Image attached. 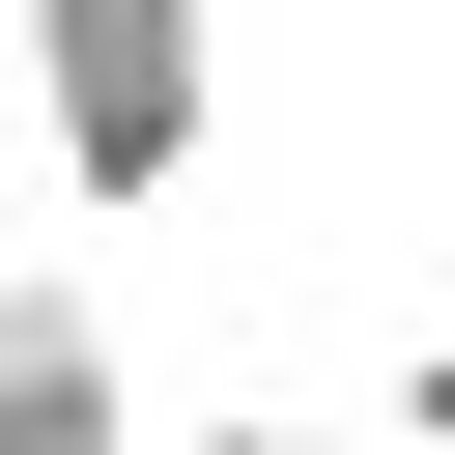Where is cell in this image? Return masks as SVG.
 I'll return each instance as SVG.
<instances>
[{"instance_id": "2", "label": "cell", "mask_w": 455, "mask_h": 455, "mask_svg": "<svg viewBox=\"0 0 455 455\" xmlns=\"http://www.w3.org/2000/svg\"><path fill=\"white\" fill-rule=\"evenodd\" d=\"M0 455H171L142 370H114V284H85V256H0Z\"/></svg>"}, {"instance_id": "3", "label": "cell", "mask_w": 455, "mask_h": 455, "mask_svg": "<svg viewBox=\"0 0 455 455\" xmlns=\"http://www.w3.org/2000/svg\"><path fill=\"white\" fill-rule=\"evenodd\" d=\"M370 455H455V313L398 341V398H370Z\"/></svg>"}, {"instance_id": "4", "label": "cell", "mask_w": 455, "mask_h": 455, "mask_svg": "<svg viewBox=\"0 0 455 455\" xmlns=\"http://www.w3.org/2000/svg\"><path fill=\"white\" fill-rule=\"evenodd\" d=\"M171 455H370V427H313V398H199Z\"/></svg>"}, {"instance_id": "1", "label": "cell", "mask_w": 455, "mask_h": 455, "mask_svg": "<svg viewBox=\"0 0 455 455\" xmlns=\"http://www.w3.org/2000/svg\"><path fill=\"white\" fill-rule=\"evenodd\" d=\"M0 57H28V142H57L85 228L199 199V142H228V0H0Z\"/></svg>"}]
</instances>
